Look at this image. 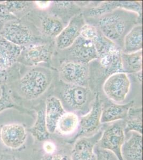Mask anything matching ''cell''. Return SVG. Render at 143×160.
I'll use <instances>...</instances> for the list:
<instances>
[{
    "mask_svg": "<svg viewBox=\"0 0 143 160\" xmlns=\"http://www.w3.org/2000/svg\"><path fill=\"white\" fill-rule=\"evenodd\" d=\"M140 15L134 11L117 8L95 18L94 26L100 33L122 50L125 35L138 24Z\"/></svg>",
    "mask_w": 143,
    "mask_h": 160,
    "instance_id": "6da1fadb",
    "label": "cell"
},
{
    "mask_svg": "<svg viewBox=\"0 0 143 160\" xmlns=\"http://www.w3.org/2000/svg\"><path fill=\"white\" fill-rule=\"evenodd\" d=\"M53 79L54 73L50 68L39 66L32 67L17 82V92L25 100H36L47 92Z\"/></svg>",
    "mask_w": 143,
    "mask_h": 160,
    "instance_id": "7a4b0ae2",
    "label": "cell"
},
{
    "mask_svg": "<svg viewBox=\"0 0 143 160\" xmlns=\"http://www.w3.org/2000/svg\"><path fill=\"white\" fill-rule=\"evenodd\" d=\"M63 83L59 90L60 97L58 98L65 109L67 108L69 112L75 113L84 110L94 101L95 96L88 86Z\"/></svg>",
    "mask_w": 143,
    "mask_h": 160,
    "instance_id": "3957f363",
    "label": "cell"
},
{
    "mask_svg": "<svg viewBox=\"0 0 143 160\" xmlns=\"http://www.w3.org/2000/svg\"><path fill=\"white\" fill-rule=\"evenodd\" d=\"M60 80L64 83L88 86L90 77L89 64L64 60L58 67Z\"/></svg>",
    "mask_w": 143,
    "mask_h": 160,
    "instance_id": "277c9868",
    "label": "cell"
},
{
    "mask_svg": "<svg viewBox=\"0 0 143 160\" xmlns=\"http://www.w3.org/2000/svg\"><path fill=\"white\" fill-rule=\"evenodd\" d=\"M0 35L8 41L21 47L30 45L35 39L31 26L18 18L7 22L0 32Z\"/></svg>",
    "mask_w": 143,
    "mask_h": 160,
    "instance_id": "5b68a950",
    "label": "cell"
},
{
    "mask_svg": "<svg viewBox=\"0 0 143 160\" xmlns=\"http://www.w3.org/2000/svg\"><path fill=\"white\" fill-rule=\"evenodd\" d=\"M130 87V80L127 73L118 72L107 77L104 83L103 90L108 98L119 104L127 98Z\"/></svg>",
    "mask_w": 143,
    "mask_h": 160,
    "instance_id": "8992f818",
    "label": "cell"
},
{
    "mask_svg": "<svg viewBox=\"0 0 143 160\" xmlns=\"http://www.w3.org/2000/svg\"><path fill=\"white\" fill-rule=\"evenodd\" d=\"M53 55V47L48 43H36L26 46L18 58L20 64L30 68L48 62Z\"/></svg>",
    "mask_w": 143,
    "mask_h": 160,
    "instance_id": "52a82bcc",
    "label": "cell"
},
{
    "mask_svg": "<svg viewBox=\"0 0 143 160\" xmlns=\"http://www.w3.org/2000/svg\"><path fill=\"white\" fill-rule=\"evenodd\" d=\"M125 138L124 128L120 122H115L104 131L97 145L101 149L112 152L119 160H123L121 148Z\"/></svg>",
    "mask_w": 143,
    "mask_h": 160,
    "instance_id": "ba28073f",
    "label": "cell"
},
{
    "mask_svg": "<svg viewBox=\"0 0 143 160\" xmlns=\"http://www.w3.org/2000/svg\"><path fill=\"white\" fill-rule=\"evenodd\" d=\"M63 51H65L67 57L64 60H73L89 64L93 60L98 59V53L93 41L85 39L80 35L70 47Z\"/></svg>",
    "mask_w": 143,
    "mask_h": 160,
    "instance_id": "9c48e42d",
    "label": "cell"
},
{
    "mask_svg": "<svg viewBox=\"0 0 143 160\" xmlns=\"http://www.w3.org/2000/svg\"><path fill=\"white\" fill-rule=\"evenodd\" d=\"M86 23L82 13H77L69 19L68 24L55 38V46L60 51L67 49L80 35L83 26Z\"/></svg>",
    "mask_w": 143,
    "mask_h": 160,
    "instance_id": "30bf717a",
    "label": "cell"
},
{
    "mask_svg": "<svg viewBox=\"0 0 143 160\" xmlns=\"http://www.w3.org/2000/svg\"><path fill=\"white\" fill-rule=\"evenodd\" d=\"M102 109L101 100L99 94H97L89 112L79 118V132L77 137H89V135H94L98 132L101 124Z\"/></svg>",
    "mask_w": 143,
    "mask_h": 160,
    "instance_id": "8fae6325",
    "label": "cell"
},
{
    "mask_svg": "<svg viewBox=\"0 0 143 160\" xmlns=\"http://www.w3.org/2000/svg\"><path fill=\"white\" fill-rule=\"evenodd\" d=\"M26 139V130L22 124H7L0 130L1 141L10 149L20 148L25 144Z\"/></svg>",
    "mask_w": 143,
    "mask_h": 160,
    "instance_id": "7c38bea8",
    "label": "cell"
},
{
    "mask_svg": "<svg viewBox=\"0 0 143 160\" xmlns=\"http://www.w3.org/2000/svg\"><path fill=\"white\" fill-rule=\"evenodd\" d=\"M102 131H98L91 136L82 137L75 142L72 151V160H94L96 158L94 148L102 135Z\"/></svg>",
    "mask_w": 143,
    "mask_h": 160,
    "instance_id": "4fadbf2b",
    "label": "cell"
},
{
    "mask_svg": "<svg viewBox=\"0 0 143 160\" xmlns=\"http://www.w3.org/2000/svg\"><path fill=\"white\" fill-rule=\"evenodd\" d=\"M66 111L62 102L56 96H50L46 100L45 118L47 129L49 133L56 131L58 122Z\"/></svg>",
    "mask_w": 143,
    "mask_h": 160,
    "instance_id": "5bb4252c",
    "label": "cell"
},
{
    "mask_svg": "<svg viewBox=\"0 0 143 160\" xmlns=\"http://www.w3.org/2000/svg\"><path fill=\"white\" fill-rule=\"evenodd\" d=\"M25 47L17 46L0 35V68L9 69L18 62Z\"/></svg>",
    "mask_w": 143,
    "mask_h": 160,
    "instance_id": "9a60e30c",
    "label": "cell"
},
{
    "mask_svg": "<svg viewBox=\"0 0 143 160\" xmlns=\"http://www.w3.org/2000/svg\"><path fill=\"white\" fill-rule=\"evenodd\" d=\"M131 133L122 146V157L123 160H143V135Z\"/></svg>",
    "mask_w": 143,
    "mask_h": 160,
    "instance_id": "2e32d148",
    "label": "cell"
},
{
    "mask_svg": "<svg viewBox=\"0 0 143 160\" xmlns=\"http://www.w3.org/2000/svg\"><path fill=\"white\" fill-rule=\"evenodd\" d=\"M134 104L131 101L125 104H112L102 109L100 123H106L125 120L128 114L129 111Z\"/></svg>",
    "mask_w": 143,
    "mask_h": 160,
    "instance_id": "e0dca14e",
    "label": "cell"
},
{
    "mask_svg": "<svg viewBox=\"0 0 143 160\" xmlns=\"http://www.w3.org/2000/svg\"><path fill=\"white\" fill-rule=\"evenodd\" d=\"M122 50L117 49L110 51L99 57L100 61L104 73L108 77L118 72H123L122 67Z\"/></svg>",
    "mask_w": 143,
    "mask_h": 160,
    "instance_id": "ac0fdd59",
    "label": "cell"
},
{
    "mask_svg": "<svg viewBox=\"0 0 143 160\" xmlns=\"http://www.w3.org/2000/svg\"><path fill=\"white\" fill-rule=\"evenodd\" d=\"M64 28L62 19L56 15L45 14L39 18V28L44 37L56 38Z\"/></svg>",
    "mask_w": 143,
    "mask_h": 160,
    "instance_id": "d6986e66",
    "label": "cell"
},
{
    "mask_svg": "<svg viewBox=\"0 0 143 160\" xmlns=\"http://www.w3.org/2000/svg\"><path fill=\"white\" fill-rule=\"evenodd\" d=\"M143 49V26L141 23L134 26L124 38L122 51L131 53Z\"/></svg>",
    "mask_w": 143,
    "mask_h": 160,
    "instance_id": "ffe728a7",
    "label": "cell"
},
{
    "mask_svg": "<svg viewBox=\"0 0 143 160\" xmlns=\"http://www.w3.org/2000/svg\"><path fill=\"white\" fill-rule=\"evenodd\" d=\"M121 58L123 72L135 74L142 71V50L131 53H125L122 51Z\"/></svg>",
    "mask_w": 143,
    "mask_h": 160,
    "instance_id": "44dd1931",
    "label": "cell"
},
{
    "mask_svg": "<svg viewBox=\"0 0 143 160\" xmlns=\"http://www.w3.org/2000/svg\"><path fill=\"white\" fill-rule=\"evenodd\" d=\"M125 133L135 132L143 135V109L140 108H131L125 119Z\"/></svg>",
    "mask_w": 143,
    "mask_h": 160,
    "instance_id": "7402d4cb",
    "label": "cell"
},
{
    "mask_svg": "<svg viewBox=\"0 0 143 160\" xmlns=\"http://www.w3.org/2000/svg\"><path fill=\"white\" fill-rule=\"evenodd\" d=\"M28 130L33 137L39 142L48 140L50 133L48 130L45 121V109L40 108L37 111L35 122Z\"/></svg>",
    "mask_w": 143,
    "mask_h": 160,
    "instance_id": "603a6c76",
    "label": "cell"
},
{
    "mask_svg": "<svg viewBox=\"0 0 143 160\" xmlns=\"http://www.w3.org/2000/svg\"><path fill=\"white\" fill-rule=\"evenodd\" d=\"M79 124L78 114L72 112H66L58 122L56 131L62 135H71L78 129Z\"/></svg>",
    "mask_w": 143,
    "mask_h": 160,
    "instance_id": "cb8c5ba5",
    "label": "cell"
},
{
    "mask_svg": "<svg viewBox=\"0 0 143 160\" xmlns=\"http://www.w3.org/2000/svg\"><path fill=\"white\" fill-rule=\"evenodd\" d=\"M0 113L10 108L18 109L19 106L16 103L13 96V91L8 84H5L0 88Z\"/></svg>",
    "mask_w": 143,
    "mask_h": 160,
    "instance_id": "d4e9b609",
    "label": "cell"
},
{
    "mask_svg": "<svg viewBox=\"0 0 143 160\" xmlns=\"http://www.w3.org/2000/svg\"><path fill=\"white\" fill-rule=\"evenodd\" d=\"M18 18L16 15L9 11L5 2H0V32L7 22Z\"/></svg>",
    "mask_w": 143,
    "mask_h": 160,
    "instance_id": "484cf974",
    "label": "cell"
},
{
    "mask_svg": "<svg viewBox=\"0 0 143 160\" xmlns=\"http://www.w3.org/2000/svg\"><path fill=\"white\" fill-rule=\"evenodd\" d=\"M98 29L94 26L87 23L86 22L82 28L80 36L87 40L93 41L98 35Z\"/></svg>",
    "mask_w": 143,
    "mask_h": 160,
    "instance_id": "4316f807",
    "label": "cell"
},
{
    "mask_svg": "<svg viewBox=\"0 0 143 160\" xmlns=\"http://www.w3.org/2000/svg\"><path fill=\"white\" fill-rule=\"evenodd\" d=\"M5 3L9 11L16 15V13L23 11L29 7L32 3L27 1H6Z\"/></svg>",
    "mask_w": 143,
    "mask_h": 160,
    "instance_id": "83f0119b",
    "label": "cell"
},
{
    "mask_svg": "<svg viewBox=\"0 0 143 160\" xmlns=\"http://www.w3.org/2000/svg\"><path fill=\"white\" fill-rule=\"evenodd\" d=\"M96 160H119L114 153L110 151L101 149L96 146L94 148Z\"/></svg>",
    "mask_w": 143,
    "mask_h": 160,
    "instance_id": "f1b7e54d",
    "label": "cell"
},
{
    "mask_svg": "<svg viewBox=\"0 0 143 160\" xmlns=\"http://www.w3.org/2000/svg\"><path fill=\"white\" fill-rule=\"evenodd\" d=\"M41 160H72L71 157L65 153H54L44 157Z\"/></svg>",
    "mask_w": 143,
    "mask_h": 160,
    "instance_id": "f546056e",
    "label": "cell"
},
{
    "mask_svg": "<svg viewBox=\"0 0 143 160\" xmlns=\"http://www.w3.org/2000/svg\"><path fill=\"white\" fill-rule=\"evenodd\" d=\"M11 68L9 69L0 68V88L4 85L8 84V83L11 78V73L10 71Z\"/></svg>",
    "mask_w": 143,
    "mask_h": 160,
    "instance_id": "4dcf8cb0",
    "label": "cell"
},
{
    "mask_svg": "<svg viewBox=\"0 0 143 160\" xmlns=\"http://www.w3.org/2000/svg\"><path fill=\"white\" fill-rule=\"evenodd\" d=\"M44 151H45L48 155L53 154L55 153L56 151V145L53 142H49L48 140L44 142L43 145Z\"/></svg>",
    "mask_w": 143,
    "mask_h": 160,
    "instance_id": "1f68e13d",
    "label": "cell"
},
{
    "mask_svg": "<svg viewBox=\"0 0 143 160\" xmlns=\"http://www.w3.org/2000/svg\"><path fill=\"white\" fill-rule=\"evenodd\" d=\"M52 3L51 1H35L34 3L39 9L44 10L50 7Z\"/></svg>",
    "mask_w": 143,
    "mask_h": 160,
    "instance_id": "d6a6232c",
    "label": "cell"
},
{
    "mask_svg": "<svg viewBox=\"0 0 143 160\" xmlns=\"http://www.w3.org/2000/svg\"><path fill=\"white\" fill-rule=\"evenodd\" d=\"M134 76L136 78V79L138 80V82L140 84H142V80H143V77H142V71L139 72L138 73H135L134 74Z\"/></svg>",
    "mask_w": 143,
    "mask_h": 160,
    "instance_id": "836d02e7",
    "label": "cell"
},
{
    "mask_svg": "<svg viewBox=\"0 0 143 160\" xmlns=\"http://www.w3.org/2000/svg\"><path fill=\"white\" fill-rule=\"evenodd\" d=\"M1 160H20L18 158H15V157H13L11 155H2L1 158Z\"/></svg>",
    "mask_w": 143,
    "mask_h": 160,
    "instance_id": "e575fe53",
    "label": "cell"
},
{
    "mask_svg": "<svg viewBox=\"0 0 143 160\" xmlns=\"http://www.w3.org/2000/svg\"><path fill=\"white\" fill-rule=\"evenodd\" d=\"M1 158H2V155H0V160H1Z\"/></svg>",
    "mask_w": 143,
    "mask_h": 160,
    "instance_id": "d590c367",
    "label": "cell"
}]
</instances>
